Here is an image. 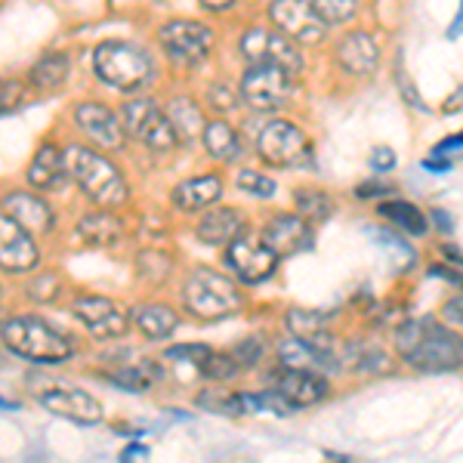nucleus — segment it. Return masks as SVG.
Instances as JSON below:
<instances>
[{"mask_svg":"<svg viewBox=\"0 0 463 463\" xmlns=\"http://www.w3.org/2000/svg\"><path fill=\"white\" fill-rule=\"evenodd\" d=\"M62 164L71 183H78L80 192L99 207H106V211H115V207L127 204V198H130L124 174L106 155L93 152L87 146H69L62 152Z\"/></svg>","mask_w":463,"mask_h":463,"instance_id":"obj_1","label":"nucleus"},{"mask_svg":"<svg viewBox=\"0 0 463 463\" xmlns=\"http://www.w3.org/2000/svg\"><path fill=\"white\" fill-rule=\"evenodd\" d=\"M395 346L417 371H454L463 364V340L436 321H411L399 331Z\"/></svg>","mask_w":463,"mask_h":463,"instance_id":"obj_2","label":"nucleus"},{"mask_svg":"<svg viewBox=\"0 0 463 463\" xmlns=\"http://www.w3.org/2000/svg\"><path fill=\"white\" fill-rule=\"evenodd\" d=\"M0 343L13 355L28 358L37 364H59L74 355V346L65 334H59L53 325L34 316H19L0 325Z\"/></svg>","mask_w":463,"mask_h":463,"instance_id":"obj_3","label":"nucleus"},{"mask_svg":"<svg viewBox=\"0 0 463 463\" xmlns=\"http://www.w3.org/2000/svg\"><path fill=\"white\" fill-rule=\"evenodd\" d=\"M93 71L109 87L133 93V90L148 84V78H152V56L139 43L111 37V41H102L93 50Z\"/></svg>","mask_w":463,"mask_h":463,"instance_id":"obj_4","label":"nucleus"},{"mask_svg":"<svg viewBox=\"0 0 463 463\" xmlns=\"http://www.w3.org/2000/svg\"><path fill=\"white\" fill-rule=\"evenodd\" d=\"M183 303L192 316L213 321V318H226L232 312H238L244 300H241V290L235 288V281L226 279L222 272L195 269L183 288Z\"/></svg>","mask_w":463,"mask_h":463,"instance_id":"obj_5","label":"nucleus"},{"mask_svg":"<svg viewBox=\"0 0 463 463\" xmlns=\"http://www.w3.org/2000/svg\"><path fill=\"white\" fill-rule=\"evenodd\" d=\"M257 152L272 167H312L316 164V148L309 137L290 121H269L257 137Z\"/></svg>","mask_w":463,"mask_h":463,"instance_id":"obj_6","label":"nucleus"},{"mask_svg":"<svg viewBox=\"0 0 463 463\" xmlns=\"http://www.w3.org/2000/svg\"><path fill=\"white\" fill-rule=\"evenodd\" d=\"M124 130L137 139L139 146L152 148V152H174L179 146V137L170 124L167 111L152 99H130L121 109Z\"/></svg>","mask_w":463,"mask_h":463,"instance_id":"obj_7","label":"nucleus"},{"mask_svg":"<svg viewBox=\"0 0 463 463\" xmlns=\"http://www.w3.org/2000/svg\"><path fill=\"white\" fill-rule=\"evenodd\" d=\"M238 53L248 59L250 65H275L290 74L303 71V53L300 43H294L288 34H281L279 28H250L238 41Z\"/></svg>","mask_w":463,"mask_h":463,"instance_id":"obj_8","label":"nucleus"},{"mask_svg":"<svg viewBox=\"0 0 463 463\" xmlns=\"http://www.w3.org/2000/svg\"><path fill=\"white\" fill-rule=\"evenodd\" d=\"M213 32L204 22H192V19H170L158 28V43L161 50L174 59L176 65H201L213 50Z\"/></svg>","mask_w":463,"mask_h":463,"instance_id":"obj_9","label":"nucleus"},{"mask_svg":"<svg viewBox=\"0 0 463 463\" xmlns=\"http://www.w3.org/2000/svg\"><path fill=\"white\" fill-rule=\"evenodd\" d=\"M269 22L303 47H316L327 34V22L318 16L309 0H272L269 4Z\"/></svg>","mask_w":463,"mask_h":463,"instance_id":"obj_10","label":"nucleus"},{"mask_svg":"<svg viewBox=\"0 0 463 463\" xmlns=\"http://www.w3.org/2000/svg\"><path fill=\"white\" fill-rule=\"evenodd\" d=\"M238 93L248 102L250 109L257 111H275L281 109L294 93V80H290V71L275 69V65H250L244 71L241 84H238Z\"/></svg>","mask_w":463,"mask_h":463,"instance_id":"obj_11","label":"nucleus"},{"mask_svg":"<svg viewBox=\"0 0 463 463\" xmlns=\"http://www.w3.org/2000/svg\"><path fill=\"white\" fill-rule=\"evenodd\" d=\"M71 316L93 334L96 340H115L124 337L127 327H130V316L109 297H93L84 294L71 303Z\"/></svg>","mask_w":463,"mask_h":463,"instance_id":"obj_12","label":"nucleus"},{"mask_svg":"<svg viewBox=\"0 0 463 463\" xmlns=\"http://www.w3.org/2000/svg\"><path fill=\"white\" fill-rule=\"evenodd\" d=\"M226 260L232 266V272L238 275L248 285H257V281H266L269 275L279 266V253H275L263 238H250V235H238L235 241L229 244Z\"/></svg>","mask_w":463,"mask_h":463,"instance_id":"obj_13","label":"nucleus"},{"mask_svg":"<svg viewBox=\"0 0 463 463\" xmlns=\"http://www.w3.org/2000/svg\"><path fill=\"white\" fill-rule=\"evenodd\" d=\"M37 244L32 238V232L25 226H19L6 211H0V269L10 275H25L37 269Z\"/></svg>","mask_w":463,"mask_h":463,"instance_id":"obj_14","label":"nucleus"},{"mask_svg":"<svg viewBox=\"0 0 463 463\" xmlns=\"http://www.w3.org/2000/svg\"><path fill=\"white\" fill-rule=\"evenodd\" d=\"M74 124L80 127V133L93 143L96 148H106V152H115V148L124 146V121L121 115H115L109 106L102 102H78L74 106Z\"/></svg>","mask_w":463,"mask_h":463,"instance_id":"obj_15","label":"nucleus"},{"mask_svg":"<svg viewBox=\"0 0 463 463\" xmlns=\"http://www.w3.org/2000/svg\"><path fill=\"white\" fill-rule=\"evenodd\" d=\"M43 408L56 417H65L71 423H80V427H96L102 423V405L99 399H93L87 390H78V386H53V390L37 395Z\"/></svg>","mask_w":463,"mask_h":463,"instance_id":"obj_16","label":"nucleus"},{"mask_svg":"<svg viewBox=\"0 0 463 463\" xmlns=\"http://www.w3.org/2000/svg\"><path fill=\"white\" fill-rule=\"evenodd\" d=\"M340 69L353 78H371L380 65V47L368 32H349L337 47Z\"/></svg>","mask_w":463,"mask_h":463,"instance_id":"obj_17","label":"nucleus"},{"mask_svg":"<svg viewBox=\"0 0 463 463\" xmlns=\"http://www.w3.org/2000/svg\"><path fill=\"white\" fill-rule=\"evenodd\" d=\"M263 241L272 248L279 257H288V253H300L312 248V232L309 226L294 213H279L266 222L263 229Z\"/></svg>","mask_w":463,"mask_h":463,"instance_id":"obj_18","label":"nucleus"},{"mask_svg":"<svg viewBox=\"0 0 463 463\" xmlns=\"http://www.w3.org/2000/svg\"><path fill=\"white\" fill-rule=\"evenodd\" d=\"M275 390H279L294 408L316 405L327 395V380L316 374V371H297L288 368L285 374L275 377Z\"/></svg>","mask_w":463,"mask_h":463,"instance_id":"obj_19","label":"nucleus"},{"mask_svg":"<svg viewBox=\"0 0 463 463\" xmlns=\"http://www.w3.org/2000/svg\"><path fill=\"white\" fill-rule=\"evenodd\" d=\"M4 211L10 213L19 226H25L32 232V235H47V232L53 229V211L37 195H28V192H10V195L4 198Z\"/></svg>","mask_w":463,"mask_h":463,"instance_id":"obj_20","label":"nucleus"},{"mask_svg":"<svg viewBox=\"0 0 463 463\" xmlns=\"http://www.w3.org/2000/svg\"><path fill=\"white\" fill-rule=\"evenodd\" d=\"M238 235H244V216L235 207H216L198 222V238L211 248L232 244Z\"/></svg>","mask_w":463,"mask_h":463,"instance_id":"obj_21","label":"nucleus"},{"mask_svg":"<svg viewBox=\"0 0 463 463\" xmlns=\"http://www.w3.org/2000/svg\"><path fill=\"white\" fill-rule=\"evenodd\" d=\"M222 198V179L213 174L192 176L185 183H179L174 189V204L179 211H201V207H211Z\"/></svg>","mask_w":463,"mask_h":463,"instance_id":"obj_22","label":"nucleus"},{"mask_svg":"<svg viewBox=\"0 0 463 463\" xmlns=\"http://www.w3.org/2000/svg\"><path fill=\"white\" fill-rule=\"evenodd\" d=\"M130 321L146 340H167L179 327V316L164 303H146L130 312Z\"/></svg>","mask_w":463,"mask_h":463,"instance_id":"obj_23","label":"nucleus"},{"mask_svg":"<svg viewBox=\"0 0 463 463\" xmlns=\"http://www.w3.org/2000/svg\"><path fill=\"white\" fill-rule=\"evenodd\" d=\"M279 358L285 368H297V371H325L331 368V355L325 353L321 346H316V340L309 337H290L279 346Z\"/></svg>","mask_w":463,"mask_h":463,"instance_id":"obj_24","label":"nucleus"},{"mask_svg":"<svg viewBox=\"0 0 463 463\" xmlns=\"http://www.w3.org/2000/svg\"><path fill=\"white\" fill-rule=\"evenodd\" d=\"M69 74H71V56L65 53V50H50V53H43L34 62L28 80H32V87L41 90V93H53V90H59L69 80Z\"/></svg>","mask_w":463,"mask_h":463,"instance_id":"obj_25","label":"nucleus"},{"mask_svg":"<svg viewBox=\"0 0 463 463\" xmlns=\"http://www.w3.org/2000/svg\"><path fill=\"white\" fill-rule=\"evenodd\" d=\"M65 176V164H62V152L53 143H43L34 152L32 164H28V183L34 189H56Z\"/></svg>","mask_w":463,"mask_h":463,"instance_id":"obj_26","label":"nucleus"},{"mask_svg":"<svg viewBox=\"0 0 463 463\" xmlns=\"http://www.w3.org/2000/svg\"><path fill=\"white\" fill-rule=\"evenodd\" d=\"M78 238H84L90 248H111L124 238V226L115 213H87L78 222Z\"/></svg>","mask_w":463,"mask_h":463,"instance_id":"obj_27","label":"nucleus"},{"mask_svg":"<svg viewBox=\"0 0 463 463\" xmlns=\"http://www.w3.org/2000/svg\"><path fill=\"white\" fill-rule=\"evenodd\" d=\"M167 118L174 124L179 143H192L198 139V133H204V115H201L198 102L192 96H176V99L167 102Z\"/></svg>","mask_w":463,"mask_h":463,"instance_id":"obj_28","label":"nucleus"},{"mask_svg":"<svg viewBox=\"0 0 463 463\" xmlns=\"http://www.w3.org/2000/svg\"><path fill=\"white\" fill-rule=\"evenodd\" d=\"M201 139H204V148L216 161H232L241 152V139H238V133L226 121H211L204 127V133H201Z\"/></svg>","mask_w":463,"mask_h":463,"instance_id":"obj_29","label":"nucleus"},{"mask_svg":"<svg viewBox=\"0 0 463 463\" xmlns=\"http://www.w3.org/2000/svg\"><path fill=\"white\" fill-rule=\"evenodd\" d=\"M111 380H115L118 386H124V390L146 392V390H152V386L161 380V368L152 362V358H137L133 364H124L121 371H115Z\"/></svg>","mask_w":463,"mask_h":463,"instance_id":"obj_30","label":"nucleus"},{"mask_svg":"<svg viewBox=\"0 0 463 463\" xmlns=\"http://www.w3.org/2000/svg\"><path fill=\"white\" fill-rule=\"evenodd\" d=\"M380 213H383L386 220H392L395 226L411 232V235H423V232H427V216L417 211L414 204H408V201H390V204L380 207Z\"/></svg>","mask_w":463,"mask_h":463,"instance_id":"obj_31","label":"nucleus"},{"mask_svg":"<svg viewBox=\"0 0 463 463\" xmlns=\"http://www.w3.org/2000/svg\"><path fill=\"white\" fill-rule=\"evenodd\" d=\"M25 294L32 297L34 303H53L59 294H62V279H59L56 272H41V275H34L32 281H28V288H25Z\"/></svg>","mask_w":463,"mask_h":463,"instance_id":"obj_32","label":"nucleus"},{"mask_svg":"<svg viewBox=\"0 0 463 463\" xmlns=\"http://www.w3.org/2000/svg\"><path fill=\"white\" fill-rule=\"evenodd\" d=\"M309 4L316 6V13L327 25H343V22H349L355 16L358 0H309Z\"/></svg>","mask_w":463,"mask_h":463,"instance_id":"obj_33","label":"nucleus"},{"mask_svg":"<svg viewBox=\"0 0 463 463\" xmlns=\"http://www.w3.org/2000/svg\"><path fill=\"white\" fill-rule=\"evenodd\" d=\"M285 321L290 334H297V337H321V327H325V318L306 309H290Z\"/></svg>","mask_w":463,"mask_h":463,"instance_id":"obj_34","label":"nucleus"},{"mask_svg":"<svg viewBox=\"0 0 463 463\" xmlns=\"http://www.w3.org/2000/svg\"><path fill=\"white\" fill-rule=\"evenodd\" d=\"M238 368H241V364H238V358L235 355H222V353H216V355L211 353V355H207V362L201 364V371H204L211 380H216V383L232 380L238 374Z\"/></svg>","mask_w":463,"mask_h":463,"instance_id":"obj_35","label":"nucleus"},{"mask_svg":"<svg viewBox=\"0 0 463 463\" xmlns=\"http://www.w3.org/2000/svg\"><path fill=\"white\" fill-rule=\"evenodd\" d=\"M238 189L248 192V195H257V198H272L275 179H269L266 174H260V170H241V174H238Z\"/></svg>","mask_w":463,"mask_h":463,"instance_id":"obj_36","label":"nucleus"},{"mask_svg":"<svg viewBox=\"0 0 463 463\" xmlns=\"http://www.w3.org/2000/svg\"><path fill=\"white\" fill-rule=\"evenodd\" d=\"M297 211L303 216H318V220H325V216L331 213V201L316 189H303V192H297Z\"/></svg>","mask_w":463,"mask_h":463,"instance_id":"obj_37","label":"nucleus"},{"mask_svg":"<svg viewBox=\"0 0 463 463\" xmlns=\"http://www.w3.org/2000/svg\"><path fill=\"white\" fill-rule=\"evenodd\" d=\"M25 102V84L16 78H0V115L19 109Z\"/></svg>","mask_w":463,"mask_h":463,"instance_id":"obj_38","label":"nucleus"},{"mask_svg":"<svg viewBox=\"0 0 463 463\" xmlns=\"http://www.w3.org/2000/svg\"><path fill=\"white\" fill-rule=\"evenodd\" d=\"M207 355H211V349L207 346H174V349H167V362H179V358H185V362L204 364Z\"/></svg>","mask_w":463,"mask_h":463,"instance_id":"obj_39","label":"nucleus"},{"mask_svg":"<svg viewBox=\"0 0 463 463\" xmlns=\"http://www.w3.org/2000/svg\"><path fill=\"white\" fill-rule=\"evenodd\" d=\"M207 99H211V106L216 111H226V109L235 106V93H232L229 87H222V84H213L211 93H207Z\"/></svg>","mask_w":463,"mask_h":463,"instance_id":"obj_40","label":"nucleus"},{"mask_svg":"<svg viewBox=\"0 0 463 463\" xmlns=\"http://www.w3.org/2000/svg\"><path fill=\"white\" fill-rule=\"evenodd\" d=\"M260 340L253 337V340H248L244 346H238V353H235V358H238V364H244V368H250L253 362H260Z\"/></svg>","mask_w":463,"mask_h":463,"instance_id":"obj_41","label":"nucleus"},{"mask_svg":"<svg viewBox=\"0 0 463 463\" xmlns=\"http://www.w3.org/2000/svg\"><path fill=\"white\" fill-rule=\"evenodd\" d=\"M371 167L374 170H392L395 167V152L392 148H386V146H380L371 152Z\"/></svg>","mask_w":463,"mask_h":463,"instance_id":"obj_42","label":"nucleus"},{"mask_svg":"<svg viewBox=\"0 0 463 463\" xmlns=\"http://www.w3.org/2000/svg\"><path fill=\"white\" fill-rule=\"evenodd\" d=\"M442 318H445V321H451V325L463 327V297H454V300H448V303H445Z\"/></svg>","mask_w":463,"mask_h":463,"instance_id":"obj_43","label":"nucleus"},{"mask_svg":"<svg viewBox=\"0 0 463 463\" xmlns=\"http://www.w3.org/2000/svg\"><path fill=\"white\" fill-rule=\"evenodd\" d=\"M201 6H204V10H213V13H222V10H229L232 4H235V0H198Z\"/></svg>","mask_w":463,"mask_h":463,"instance_id":"obj_44","label":"nucleus"},{"mask_svg":"<svg viewBox=\"0 0 463 463\" xmlns=\"http://www.w3.org/2000/svg\"><path fill=\"white\" fill-rule=\"evenodd\" d=\"M133 458H148V448L146 445H130L124 451V460H133Z\"/></svg>","mask_w":463,"mask_h":463,"instance_id":"obj_45","label":"nucleus"},{"mask_svg":"<svg viewBox=\"0 0 463 463\" xmlns=\"http://www.w3.org/2000/svg\"><path fill=\"white\" fill-rule=\"evenodd\" d=\"M460 146H463V133H458V137H451V139H448V143L439 146L436 152H448V148H460Z\"/></svg>","mask_w":463,"mask_h":463,"instance_id":"obj_46","label":"nucleus"},{"mask_svg":"<svg viewBox=\"0 0 463 463\" xmlns=\"http://www.w3.org/2000/svg\"><path fill=\"white\" fill-rule=\"evenodd\" d=\"M423 164H427V170H448V167H451V164H448V161H423Z\"/></svg>","mask_w":463,"mask_h":463,"instance_id":"obj_47","label":"nucleus"},{"mask_svg":"<svg viewBox=\"0 0 463 463\" xmlns=\"http://www.w3.org/2000/svg\"><path fill=\"white\" fill-rule=\"evenodd\" d=\"M460 25H463V0H460V19H458V25H454V28H451V32H448V34H451V37H454V34H458V32H460Z\"/></svg>","mask_w":463,"mask_h":463,"instance_id":"obj_48","label":"nucleus"},{"mask_svg":"<svg viewBox=\"0 0 463 463\" xmlns=\"http://www.w3.org/2000/svg\"><path fill=\"white\" fill-rule=\"evenodd\" d=\"M0 408H6V411H13L16 405H13V402H6V399H0Z\"/></svg>","mask_w":463,"mask_h":463,"instance_id":"obj_49","label":"nucleus"}]
</instances>
